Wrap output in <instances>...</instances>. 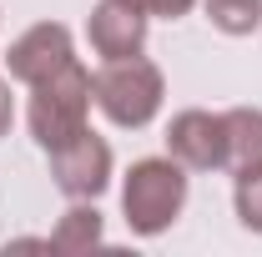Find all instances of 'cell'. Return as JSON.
Instances as JSON below:
<instances>
[{
    "label": "cell",
    "mask_w": 262,
    "mask_h": 257,
    "mask_svg": "<svg viewBox=\"0 0 262 257\" xmlns=\"http://www.w3.org/2000/svg\"><path fill=\"white\" fill-rule=\"evenodd\" d=\"M96 242H101V212L91 202H76L61 222H56V232H51V247L56 252H86Z\"/></svg>",
    "instance_id": "9c48e42d"
},
{
    "label": "cell",
    "mask_w": 262,
    "mask_h": 257,
    "mask_svg": "<svg viewBox=\"0 0 262 257\" xmlns=\"http://www.w3.org/2000/svg\"><path fill=\"white\" fill-rule=\"evenodd\" d=\"M91 96H96L101 116L121 131H141L151 126V116L162 111L166 81L162 71L146 61V56H126V61H106L91 76Z\"/></svg>",
    "instance_id": "7a4b0ae2"
},
{
    "label": "cell",
    "mask_w": 262,
    "mask_h": 257,
    "mask_svg": "<svg viewBox=\"0 0 262 257\" xmlns=\"http://www.w3.org/2000/svg\"><path fill=\"white\" fill-rule=\"evenodd\" d=\"M232 202H237V217H242V227H247V232H262V166L237 177V192H232Z\"/></svg>",
    "instance_id": "8fae6325"
},
{
    "label": "cell",
    "mask_w": 262,
    "mask_h": 257,
    "mask_svg": "<svg viewBox=\"0 0 262 257\" xmlns=\"http://www.w3.org/2000/svg\"><path fill=\"white\" fill-rule=\"evenodd\" d=\"M51 177L71 202H96L106 192V182H111V146L86 126L76 141L51 152Z\"/></svg>",
    "instance_id": "277c9868"
},
{
    "label": "cell",
    "mask_w": 262,
    "mask_h": 257,
    "mask_svg": "<svg viewBox=\"0 0 262 257\" xmlns=\"http://www.w3.org/2000/svg\"><path fill=\"white\" fill-rule=\"evenodd\" d=\"M166 152L187 172H217L227 166V121L212 111H182L166 126Z\"/></svg>",
    "instance_id": "8992f818"
},
{
    "label": "cell",
    "mask_w": 262,
    "mask_h": 257,
    "mask_svg": "<svg viewBox=\"0 0 262 257\" xmlns=\"http://www.w3.org/2000/svg\"><path fill=\"white\" fill-rule=\"evenodd\" d=\"M10 121H15V101H10V81H0V136L10 131Z\"/></svg>",
    "instance_id": "4fadbf2b"
},
{
    "label": "cell",
    "mask_w": 262,
    "mask_h": 257,
    "mask_svg": "<svg viewBox=\"0 0 262 257\" xmlns=\"http://www.w3.org/2000/svg\"><path fill=\"white\" fill-rule=\"evenodd\" d=\"M222 121H227V172L232 177L257 172L262 166V111L232 106V111H222Z\"/></svg>",
    "instance_id": "ba28073f"
},
{
    "label": "cell",
    "mask_w": 262,
    "mask_h": 257,
    "mask_svg": "<svg viewBox=\"0 0 262 257\" xmlns=\"http://www.w3.org/2000/svg\"><path fill=\"white\" fill-rule=\"evenodd\" d=\"M86 35H91V51L101 61H126V56H141L146 46V10L131 5V0H101L86 20Z\"/></svg>",
    "instance_id": "52a82bcc"
},
{
    "label": "cell",
    "mask_w": 262,
    "mask_h": 257,
    "mask_svg": "<svg viewBox=\"0 0 262 257\" xmlns=\"http://www.w3.org/2000/svg\"><path fill=\"white\" fill-rule=\"evenodd\" d=\"M187 207V166L171 157H146L136 161L121 182V212L136 237H157L182 217Z\"/></svg>",
    "instance_id": "6da1fadb"
},
{
    "label": "cell",
    "mask_w": 262,
    "mask_h": 257,
    "mask_svg": "<svg viewBox=\"0 0 262 257\" xmlns=\"http://www.w3.org/2000/svg\"><path fill=\"white\" fill-rule=\"evenodd\" d=\"M91 71L81 61H71L66 71L46 76L40 86H31V136L56 152L66 141H76L86 131V116H91Z\"/></svg>",
    "instance_id": "3957f363"
},
{
    "label": "cell",
    "mask_w": 262,
    "mask_h": 257,
    "mask_svg": "<svg viewBox=\"0 0 262 257\" xmlns=\"http://www.w3.org/2000/svg\"><path fill=\"white\" fill-rule=\"evenodd\" d=\"M131 5H141L146 15H166V20H177V15H187L196 0H131Z\"/></svg>",
    "instance_id": "7c38bea8"
},
{
    "label": "cell",
    "mask_w": 262,
    "mask_h": 257,
    "mask_svg": "<svg viewBox=\"0 0 262 257\" xmlns=\"http://www.w3.org/2000/svg\"><path fill=\"white\" fill-rule=\"evenodd\" d=\"M207 20L227 35H252L262 26V0H202Z\"/></svg>",
    "instance_id": "30bf717a"
},
{
    "label": "cell",
    "mask_w": 262,
    "mask_h": 257,
    "mask_svg": "<svg viewBox=\"0 0 262 257\" xmlns=\"http://www.w3.org/2000/svg\"><path fill=\"white\" fill-rule=\"evenodd\" d=\"M71 61H76L71 31H66L61 20H40V26H31V31L10 46L5 71H10V81H20V86H40L46 76L66 71Z\"/></svg>",
    "instance_id": "5b68a950"
}]
</instances>
